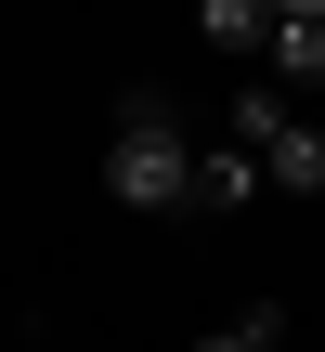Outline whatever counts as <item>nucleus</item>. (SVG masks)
Instances as JSON below:
<instances>
[{"label":"nucleus","instance_id":"obj_3","mask_svg":"<svg viewBox=\"0 0 325 352\" xmlns=\"http://www.w3.org/2000/svg\"><path fill=\"white\" fill-rule=\"evenodd\" d=\"M261 65H274V91L325 104V0H274V39H261Z\"/></svg>","mask_w":325,"mask_h":352},{"label":"nucleus","instance_id":"obj_1","mask_svg":"<svg viewBox=\"0 0 325 352\" xmlns=\"http://www.w3.org/2000/svg\"><path fill=\"white\" fill-rule=\"evenodd\" d=\"M195 170H208V144L169 118V91H130L117 104V144H104V196L143 209V222H169V209H195Z\"/></svg>","mask_w":325,"mask_h":352},{"label":"nucleus","instance_id":"obj_2","mask_svg":"<svg viewBox=\"0 0 325 352\" xmlns=\"http://www.w3.org/2000/svg\"><path fill=\"white\" fill-rule=\"evenodd\" d=\"M221 131L261 157V183H274V196H325V118H313V104H287L274 78H248Z\"/></svg>","mask_w":325,"mask_h":352},{"label":"nucleus","instance_id":"obj_6","mask_svg":"<svg viewBox=\"0 0 325 352\" xmlns=\"http://www.w3.org/2000/svg\"><path fill=\"white\" fill-rule=\"evenodd\" d=\"M274 340H287V300H248L234 327H208V340H195V352H274Z\"/></svg>","mask_w":325,"mask_h":352},{"label":"nucleus","instance_id":"obj_4","mask_svg":"<svg viewBox=\"0 0 325 352\" xmlns=\"http://www.w3.org/2000/svg\"><path fill=\"white\" fill-rule=\"evenodd\" d=\"M248 196H274V183H261V157H248V144H208V170H195V209H248Z\"/></svg>","mask_w":325,"mask_h":352},{"label":"nucleus","instance_id":"obj_5","mask_svg":"<svg viewBox=\"0 0 325 352\" xmlns=\"http://www.w3.org/2000/svg\"><path fill=\"white\" fill-rule=\"evenodd\" d=\"M195 39H208V52H261V39H274V0H208Z\"/></svg>","mask_w":325,"mask_h":352}]
</instances>
